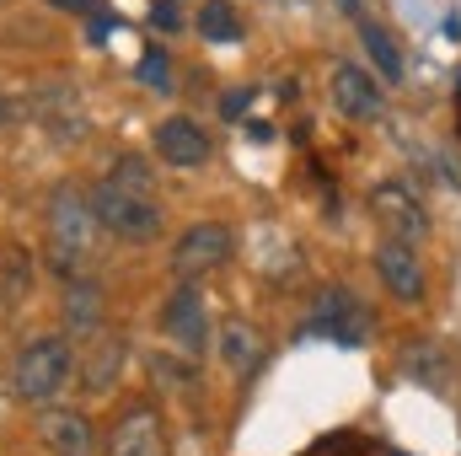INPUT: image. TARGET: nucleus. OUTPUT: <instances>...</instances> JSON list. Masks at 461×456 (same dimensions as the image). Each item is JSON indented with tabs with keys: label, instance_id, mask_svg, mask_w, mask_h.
<instances>
[{
	"label": "nucleus",
	"instance_id": "7",
	"mask_svg": "<svg viewBox=\"0 0 461 456\" xmlns=\"http://www.w3.org/2000/svg\"><path fill=\"white\" fill-rule=\"evenodd\" d=\"M370 215L386 226L392 242H424L429 236V210H424V199L408 183H381L370 194Z\"/></svg>",
	"mask_w": 461,
	"mask_h": 456
},
{
	"label": "nucleus",
	"instance_id": "18",
	"mask_svg": "<svg viewBox=\"0 0 461 456\" xmlns=\"http://www.w3.org/2000/svg\"><path fill=\"white\" fill-rule=\"evenodd\" d=\"M221 360H226L236 376L258 370V360H263V333H258L247 317H226V323H221Z\"/></svg>",
	"mask_w": 461,
	"mask_h": 456
},
{
	"label": "nucleus",
	"instance_id": "24",
	"mask_svg": "<svg viewBox=\"0 0 461 456\" xmlns=\"http://www.w3.org/2000/svg\"><path fill=\"white\" fill-rule=\"evenodd\" d=\"M150 376L183 392V387L194 381V360H167V354H150Z\"/></svg>",
	"mask_w": 461,
	"mask_h": 456
},
{
	"label": "nucleus",
	"instance_id": "9",
	"mask_svg": "<svg viewBox=\"0 0 461 456\" xmlns=\"http://www.w3.org/2000/svg\"><path fill=\"white\" fill-rule=\"evenodd\" d=\"M27 114L38 118V123H43L59 145H70V140H81V134H86V108H81L76 87H65V81L38 87V92L27 97Z\"/></svg>",
	"mask_w": 461,
	"mask_h": 456
},
{
	"label": "nucleus",
	"instance_id": "23",
	"mask_svg": "<svg viewBox=\"0 0 461 456\" xmlns=\"http://www.w3.org/2000/svg\"><path fill=\"white\" fill-rule=\"evenodd\" d=\"M134 76H140V87H150V92H172V59H167V49H145L140 54V65H134Z\"/></svg>",
	"mask_w": 461,
	"mask_h": 456
},
{
	"label": "nucleus",
	"instance_id": "17",
	"mask_svg": "<svg viewBox=\"0 0 461 456\" xmlns=\"http://www.w3.org/2000/svg\"><path fill=\"white\" fill-rule=\"evenodd\" d=\"M397 365H402V376H413V387H429V392H446L451 387V354L429 339H413L402 349Z\"/></svg>",
	"mask_w": 461,
	"mask_h": 456
},
{
	"label": "nucleus",
	"instance_id": "6",
	"mask_svg": "<svg viewBox=\"0 0 461 456\" xmlns=\"http://www.w3.org/2000/svg\"><path fill=\"white\" fill-rule=\"evenodd\" d=\"M306 333H322L328 343H339V349H359V343L370 339V312H365V301L344 290V285H328L317 301H312V323H306Z\"/></svg>",
	"mask_w": 461,
	"mask_h": 456
},
{
	"label": "nucleus",
	"instance_id": "30",
	"mask_svg": "<svg viewBox=\"0 0 461 456\" xmlns=\"http://www.w3.org/2000/svg\"><path fill=\"white\" fill-rule=\"evenodd\" d=\"M339 5H344V11H359V0H339Z\"/></svg>",
	"mask_w": 461,
	"mask_h": 456
},
{
	"label": "nucleus",
	"instance_id": "27",
	"mask_svg": "<svg viewBox=\"0 0 461 456\" xmlns=\"http://www.w3.org/2000/svg\"><path fill=\"white\" fill-rule=\"evenodd\" d=\"M247 103H252V92H247V87H241V92H230V97H226V118H236Z\"/></svg>",
	"mask_w": 461,
	"mask_h": 456
},
{
	"label": "nucleus",
	"instance_id": "21",
	"mask_svg": "<svg viewBox=\"0 0 461 456\" xmlns=\"http://www.w3.org/2000/svg\"><path fill=\"white\" fill-rule=\"evenodd\" d=\"M103 178L118 188H134V194H156V172L145 167V156H113V167Z\"/></svg>",
	"mask_w": 461,
	"mask_h": 456
},
{
	"label": "nucleus",
	"instance_id": "5",
	"mask_svg": "<svg viewBox=\"0 0 461 456\" xmlns=\"http://www.w3.org/2000/svg\"><path fill=\"white\" fill-rule=\"evenodd\" d=\"M230 258H236V231L221 226V221H199L172 242V274L177 279H204V274L226 269Z\"/></svg>",
	"mask_w": 461,
	"mask_h": 456
},
{
	"label": "nucleus",
	"instance_id": "1",
	"mask_svg": "<svg viewBox=\"0 0 461 456\" xmlns=\"http://www.w3.org/2000/svg\"><path fill=\"white\" fill-rule=\"evenodd\" d=\"M97 236H103V226H97V215H92L86 188L54 183V194H49V269H54L59 279L86 274L92 258H97Z\"/></svg>",
	"mask_w": 461,
	"mask_h": 456
},
{
	"label": "nucleus",
	"instance_id": "14",
	"mask_svg": "<svg viewBox=\"0 0 461 456\" xmlns=\"http://www.w3.org/2000/svg\"><path fill=\"white\" fill-rule=\"evenodd\" d=\"M108 456H172L167 451V424H161V414H156L150 403H134V408L113 424Z\"/></svg>",
	"mask_w": 461,
	"mask_h": 456
},
{
	"label": "nucleus",
	"instance_id": "15",
	"mask_svg": "<svg viewBox=\"0 0 461 456\" xmlns=\"http://www.w3.org/2000/svg\"><path fill=\"white\" fill-rule=\"evenodd\" d=\"M38 441L54 456H92L97 451V435H92V419L81 408H43L38 419Z\"/></svg>",
	"mask_w": 461,
	"mask_h": 456
},
{
	"label": "nucleus",
	"instance_id": "11",
	"mask_svg": "<svg viewBox=\"0 0 461 456\" xmlns=\"http://www.w3.org/2000/svg\"><path fill=\"white\" fill-rule=\"evenodd\" d=\"M103 317H108V290H103L92 274L65 279V290H59V323H65L70 343L92 339V333L103 328Z\"/></svg>",
	"mask_w": 461,
	"mask_h": 456
},
{
	"label": "nucleus",
	"instance_id": "10",
	"mask_svg": "<svg viewBox=\"0 0 461 456\" xmlns=\"http://www.w3.org/2000/svg\"><path fill=\"white\" fill-rule=\"evenodd\" d=\"M328 97H333V108L348 118H381L386 114V92H381V81L370 76V70H359V65H348L339 59L333 70H328Z\"/></svg>",
	"mask_w": 461,
	"mask_h": 456
},
{
	"label": "nucleus",
	"instance_id": "12",
	"mask_svg": "<svg viewBox=\"0 0 461 456\" xmlns=\"http://www.w3.org/2000/svg\"><path fill=\"white\" fill-rule=\"evenodd\" d=\"M156 156H161L167 167H177V172H194V167L210 161V129L188 114L161 118V123H156Z\"/></svg>",
	"mask_w": 461,
	"mask_h": 456
},
{
	"label": "nucleus",
	"instance_id": "28",
	"mask_svg": "<svg viewBox=\"0 0 461 456\" xmlns=\"http://www.w3.org/2000/svg\"><path fill=\"white\" fill-rule=\"evenodd\" d=\"M11 114H16V108H11V97H5V92H0V129H5V123H11Z\"/></svg>",
	"mask_w": 461,
	"mask_h": 456
},
{
	"label": "nucleus",
	"instance_id": "13",
	"mask_svg": "<svg viewBox=\"0 0 461 456\" xmlns=\"http://www.w3.org/2000/svg\"><path fill=\"white\" fill-rule=\"evenodd\" d=\"M375 274L386 279V290L397 296V301H408V306H424V296H429V285H424V263L413 258V242H381L375 252Z\"/></svg>",
	"mask_w": 461,
	"mask_h": 456
},
{
	"label": "nucleus",
	"instance_id": "26",
	"mask_svg": "<svg viewBox=\"0 0 461 456\" xmlns=\"http://www.w3.org/2000/svg\"><path fill=\"white\" fill-rule=\"evenodd\" d=\"M183 16H177V5L172 0H161V5H150V27H161V32H172Z\"/></svg>",
	"mask_w": 461,
	"mask_h": 456
},
{
	"label": "nucleus",
	"instance_id": "16",
	"mask_svg": "<svg viewBox=\"0 0 461 456\" xmlns=\"http://www.w3.org/2000/svg\"><path fill=\"white\" fill-rule=\"evenodd\" d=\"M38 290V263L22 242H0V312L27 306Z\"/></svg>",
	"mask_w": 461,
	"mask_h": 456
},
{
	"label": "nucleus",
	"instance_id": "31",
	"mask_svg": "<svg viewBox=\"0 0 461 456\" xmlns=\"http://www.w3.org/2000/svg\"><path fill=\"white\" fill-rule=\"evenodd\" d=\"M392 456H402V451H392Z\"/></svg>",
	"mask_w": 461,
	"mask_h": 456
},
{
	"label": "nucleus",
	"instance_id": "29",
	"mask_svg": "<svg viewBox=\"0 0 461 456\" xmlns=\"http://www.w3.org/2000/svg\"><path fill=\"white\" fill-rule=\"evenodd\" d=\"M456 134H461V76H456Z\"/></svg>",
	"mask_w": 461,
	"mask_h": 456
},
{
	"label": "nucleus",
	"instance_id": "2",
	"mask_svg": "<svg viewBox=\"0 0 461 456\" xmlns=\"http://www.w3.org/2000/svg\"><path fill=\"white\" fill-rule=\"evenodd\" d=\"M70 376H76V349H70V339L49 333V339H32L16 354V365H11V392H16V403L49 408V403L70 387Z\"/></svg>",
	"mask_w": 461,
	"mask_h": 456
},
{
	"label": "nucleus",
	"instance_id": "8",
	"mask_svg": "<svg viewBox=\"0 0 461 456\" xmlns=\"http://www.w3.org/2000/svg\"><path fill=\"white\" fill-rule=\"evenodd\" d=\"M123 360H129L123 333L97 328L92 339H81V349H76V376H81V387H86L92 397H103V392H113V381L123 376Z\"/></svg>",
	"mask_w": 461,
	"mask_h": 456
},
{
	"label": "nucleus",
	"instance_id": "3",
	"mask_svg": "<svg viewBox=\"0 0 461 456\" xmlns=\"http://www.w3.org/2000/svg\"><path fill=\"white\" fill-rule=\"evenodd\" d=\"M92 215H97V226L123 236V242H156L161 226H167V215H161V199L156 194H134V188H118V183H97L92 194Z\"/></svg>",
	"mask_w": 461,
	"mask_h": 456
},
{
	"label": "nucleus",
	"instance_id": "4",
	"mask_svg": "<svg viewBox=\"0 0 461 456\" xmlns=\"http://www.w3.org/2000/svg\"><path fill=\"white\" fill-rule=\"evenodd\" d=\"M161 333L167 343L183 354V360H199L210 349V301H204V285L199 279H183L167 306H161Z\"/></svg>",
	"mask_w": 461,
	"mask_h": 456
},
{
	"label": "nucleus",
	"instance_id": "19",
	"mask_svg": "<svg viewBox=\"0 0 461 456\" xmlns=\"http://www.w3.org/2000/svg\"><path fill=\"white\" fill-rule=\"evenodd\" d=\"M359 43H365V54H370V65H375V76L386 81V87H397L402 81V54H397V43H392V32L381 27V22H359Z\"/></svg>",
	"mask_w": 461,
	"mask_h": 456
},
{
	"label": "nucleus",
	"instance_id": "22",
	"mask_svg": "<svg viewBox=\"0 0 461 456\" xmlns=\"http://www.w3.org/2000/svg\"><path fill=\"white\" fill-rule=\"evenodd\" d=\"M301 456H375V451H370V441L359 430H328L322 441H312Z\"/></svg>",
	"mask_w": 461,
	"mask_h": 456
},
{
	"label": "nucleus",
	"instance_id": "20",
	"mask_svg": "<svg viewBox=\"0 0 461 456\" xmlns=\"http://www.w3.org/2000/svg\"><path fill=\"white\" fill-rule=\"evenodd\" d=\"M194 27H199L204 43H241V16H236L230 0H199Z\"/></svg>",
	"mask_w": 461,
	"mask_h": 456
},
{
	"label": "nucleus",
	"instance_id": "25",
	"mask_svg": "<svg viewBox=\"0 0 461 456\" xmlns=\"http://www.w3.org/2000/svg\"><path fill=\"white\" fill-rule=\"evenodd\" d=\"M49 5H54V11H70V16H86V22L103 16V0H49Z\"/></svg>",
	"mask_w": 461,
	"mask_h": 456
}]
</instances>
